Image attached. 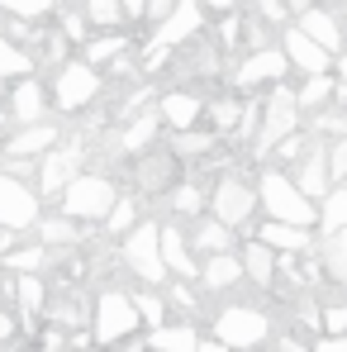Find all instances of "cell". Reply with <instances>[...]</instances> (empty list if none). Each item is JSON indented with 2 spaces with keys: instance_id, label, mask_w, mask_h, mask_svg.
Here are the masks:
<instances>
[{
  "instance_id": "1",
  "label": "cell",
  "mask_w": 347,
  "mask_h": 352,
  "mask_svg": "<svg viewBox=\"0 0 347 352\" xmlns=\"http://www.w3.org/2000/svg\"><path fill=\"white\" fill-rule=\"evenodd\" d=\"M115 205V186L110 176H96V172H76L67 186H62V214L76 219V224H91V219H105Z\"/></svg>"
},
{
  "instance_id": "2",
  "label": "cell",
  "mask_w": 347,
  "mask_h": 352,
  "mask_svg": "<svg viewBox=\"0 0 347 352\" xmlns=\"http://www.w3.org/2000/svg\"><path fill=\"white\" fill-rule=\"evenodd\" d=\"M262 205H267V214L271 219H281V224H300V229H309L319 214H314V200H304L300 190H295V181L286 172H276V167H267L262 172Z\"/></svg>"
},
{
  "instance_id": "3",
  "label": "cell",
  "mask_w": 347,
  "mask_h": 352,
  "mask_svg": "<svg viewBox=\"0 0 347 352\" xmlns=\"http://www.w3.org/2000/svg\"><path fill=\"white\" fill-rule=\"evenodd\" d=\"M300 124V110H295V91L276 86L262 105H257V153H271L276 143H286Z\"/></svg>"
},
{
  "instance_id": "4",
  "label": "cell",
  "mask_w": 347,
  "mask_h": 352,
  "mask_svg": "<svg viewBox=\"0 0 347 352\" xmlns=\"http://www.w3.org/2000/svg\"><path fill=\"white\" fill-rule=\"evenodd\" d=\"M267 333H271V319L262 309H252V305H233V309H224L214 319V338L224 348H257Z\"/></svg>"
},
{
  "instance_id": "5",
  "label": "cell",
  "mask_w": 347,
  "mask_h": 352,
  "mask_svg": "<svg viewBox=\"0 0 347 352\" xmlns=\"http://www.w3.org/2000/svg\"><path fill=\"white\" fill-rule=\"evenodd\" d=\"M143 324H138V309H133V300L124 291H105L96 300V338L100 343H124V338H133Z\"/></svg>"
},
{
  "instance_id": "6",
  "label": "cell",
  "mask_w": 347,
  "mask_h": 352,
  "mask_svg": "<svg viewBox=\"0 0 347 352\" xmlns=\"http://www.w3.org/2000/svg\"><path fill=\"white\" fill-rule=\"evenodd\" d=\"M0 224L10 234H24L38 224V195L10 172H0Z\"/></svg>"
},
{
  "instance_id": "7",
  "label": "cell",
  "mask_w": 347,
  "mask_h": 352,
  "mask_svg": "<svg viewBox=\"0 0 347 352\" xmlns=\"http://www.w3.org/2000/svg\"><path fill=\"white\" fill-rule=\"evenodd\" d=\"M96 96H100V72L86 67V62H67L58 72V81H53L58 110H81V105H91Z\"/></svg>"
},
{
  "instance_id": "8",
  "label": "cell",
  "mask_w": 347,
  "mask_h": 352,
  "mask_svg": "<svg viewBox=\"0 0 347 352\" xmlns=\"http://www.w3.org/2000/svg\"><path fill=\"white\" fill-rule=\"evenodd\" d=\"M210 210H214V219H219L224 229H238V224L252 219V210H257V190H252L247 181H238V176H224V181L214 186Z\"/></svg>"
},
{
  "instance_id": "9",
  "label": "cell",
  "mask_w": 347,
  "mask_h": 352,
  "mask_svg": "<svg viewBox=\"0 0 347 352\" xmlns=\"http://www.w3.org/2000/svg\"><path fill=\"white\" fill-rule=\"evenodd\" d=\"M124 267H133L148 286H157V281L167 276L162 252H157V224H138L133 234L124 238Z\"/></svg>"
},
{
  "instance_id": "10",
  "label": "cell",
  "mask_w": 347,
  "mask_h": 352,
  "mask_svg": "<svg viewBox=\"0 0 347 352\" xmlns=\"http://www.w3.org/2000/svg\"><path fill=\"white\" fill-rule=\"evenodd\" d=\"M290 72V62H286V53L281 48H257L252 58H243L238 62V72H233V86L238 91H247V86H281V76Z\"/></svg>"
},
{
  "instance_id": "11",
  "label": "cell",
  "mask_w": 347,
  "mask_h": 352,
  "mask_svg": "<svg viewBox=\"0 0 347 352\" xmlns=\"http://www.w3.org/2000/svg\"><path fill=\"white\" fill-rule=\"evenodd\" d=\"M200 24H205L200 0H176L172 10H167V19L157 24V43L181 48V43H190V38H200Z\"/></svg>"
},
{
  "instance_id": "12",
  "label": "cell",
  "mask_w": 347,
  "mask_h": 352,
  "mask_svg": "<svg viewBox=\"0 0 347 352\" xmlns=\"http://www.w3.org/2000/svg\"><path fill=\"white\" fill-rule=\"evenodd\" d=\"M281 53H286L290 67H300V72H309V76H324V72L333 67V53H324V48H319L314 38H304L295 24L281 34Z\"/></svg>"
},
{
  "instance_id": "13",
  "label": "cell",
  "mask_w": 347,
  "mask_h": 352,
  "mask_svg": "<svg viewBox=\"0 0 347 352\" xmlns=\"http://www.w3.org/2000/svg\"><path fill=\"white\" fill-rule=\"evenodd\" d=\"M295 190H300L304 200H324V195L333 190V181H328V157H324V148H319V143L300 153V176H295Z\"/></svg>"
},
{
  "instance_id": "14",
  "label": "cell",
  "mask_w": 347,
  "mask_h": 352,
  "mask_svg": "<svg viewBox=\"0 0 347 352\" xmlns=\"http://www.w3.org/2000/svg\"><path fill=\"white\" fill-rule=\"evenodd\" d=\"M157 252H162V267L176 272L181 281H190V276H200V262L190 257V248H186V234L167 224V229H157Z\"/></svg>"
},
{
  "instance_id": "15",
  "label": "cell",
  "mask_w": 347,
  "mask_h": 352,
  "mask_svg": "<svg viewBox=\"0 0 347 352\" xmlns=\"http://www.w3.org/2000/svg\"><path fill=\"white\" fill-rule=\"evenodd\" d=\"M295 29H300L304 38H314L324 53H338V48H343V29H338V19H333L328 10H314V5H304Z\"/></svg>"
},
{
  "instance_id": "16",
  "label": "cell",
  "mask_w": 347,
  "mask_h": 352,
  "mask_svg": "<svg viewBox=\"0 0 347 352\" xmlns=\"http://www.w3.org/2000/svg\"><path fill=\"white\" fill-rule=\"evenodd\" d=\"M76 162H81V153H76V148H48L34 176H38V186L53 195V190H62V186L76 176Z\"/></svg>"
},
{
  "instance_id": "17",
  "label": "cell",
  "mask_w": 347,
  "mask_h": 352,
  "mask_svg": "<svg viewBox=\"0 0 347 352\" xmlns=\"http://www.w3.org/2000/svg\"><path fill=\"white\" fill-rule=\"evenodd\" d=\"M200 115H205V100H200V96H190V91H167V96L157 100V119H167L176 133H181V129H190Z\"/></svg>"
},
{
  "instance_id": "18",
  "label": "cell",
  "mask_w": 347,
  "mask_h": 352,
  "mask_svg": "<svg viewBox=\"0 0 347 352\" xmlns=\"http://www.w3.org/2000/svg\"><path fill=\"white\" fill-rule=\"evenodd\" d=\"M5 148H10V157H43L48 148H58V129L43 124V119H38V124H24Z\"/></svg>"
},
{
  "instance_id": "19",
  "label": "cell",
  "mask_w": 347,
  "mask_h": 352,
  "mask_svg": "<svg viewBox=\"0 0 347 352\" xmlns=\"http://www.w3.org/2000/svg\"><path fill=\"white\" fill-rule=\"evenodd\" d=\"M48 110V100H43V86L38 81H19L14 91H10V119H19V124H38Z\"/></svg>"
},
{
  "instance_id": "20",
  "label": "cell",
  "mask_w": 347,
  "mask_h": 352,
  "mask_svg": "<svg viewBox=\"0 0 347 352\" xmlns=\"http://www.w3.org/2000/svg\"><path fill=\"white\" fill-rule=\"evenodd\" d=\"M238 267H243V276H252L257 286H271L276 281V252L257 238V243H247L243 248V257H238Z\"/></svg>"
},
{
  "instance_id": "21",
  "label": "cell",
  "mask_w": 347,
  "mask_h": 352,
  "mask_svg": "<svg viewBox=\"0 0 347 352\" xmlns=\"http://www.w3.org/2000/svg\"><path fill=\"white\" fill-rule=\"evenodd\" d=\"M195 343H200V333L190 324H157V329H148V348L153 352H190Z\"/></svg>"
},
{
  "instance_id": "22",
  "label": "cell",
  "mask_w": 347,
  "mask_h": 352,
  "mask_svg": "<svg viewBox=\"0 0 347 352\" xmlns=\"http://www.w3.org/2000/svg\"><path fill=\"white\" fill-rule=\"evenodd\" d=\"M262 243H267L271 252H304V248H309V229L281 224V219H267V224H262Z\"/></svg>"
},
{
  "instance_id": "23",
  "label": "cell",
  "mask_w": 347,
  "mask_h": 352,
  "mask_svg": "<svg viewBox=\"0 0 347 352\" xmlns=\"http://www.w3.org/2000/svg\"><path fill=\"white\" fill-rule=\"evenodd\" d=\"M238 276H243V267L233 252H210V262L200 267V281L210 291H229V286H238Z\"/></svg>"
},
{
  "instance_id": "24",
  "label": "cell",
  "mask_w": 347,
  "mask_h": 352,
  "mask_svg": "<svg viewBox=\"0 0 347 352\" xmlns=\"http://www.w3.org/2000/svg\"><path fill=\"white\" fill-rule=\"evenodd\" d=\"M153 133H157V110H148V115L133 119V124H124L115 133V148L119 153H143V148L153 143Z\"/></svg>"
},
{
  "instance_id": "25",
  "label": "cell",
  "mask_w": 347,
  "mask_h": 352,
  "mask_svg": "<svg viewBox=\"0 0 347 352\" xmlns=\"http://www.w3.org/2000/svg\"><path fill=\"white\" fill-rule=\"evenodd\" d=\"M333 100V76L324 72V76H309L300 91H295V110H324Z\"/></svg>"
},
{
  "instance_id": "26",
  "label": "cell",
  "mask_w": 347,
  "mask_h": 352,
  "mask_svg": "<svg viewBox=\"0 0 347 352\" xmlns=\"http://www.w3.org/2000/svg\"><path fill=\"white\" fill-rule=\"evenodd\" d=\"M319 224L333 234V229H347V181H338L328 195H324V210H319Z\"/></svg>"
},
{
  "instance_id": "27",
  "label": "cell",
  "mask_w": 347,
  "mask_h": 352,
  "mask_svg": "<svg viewBox=\"0 0 347 352\" xmlns=\"http://www.w3.org/2000/svg\"><path fill=\"white\" fill-rule=\"evenodd\" d=\"M195 248H205V252H233V229H224L219 219H200L195 224Z\"/></svg>"
},
{
  "instance_id": "28",
  "label": "cell",
  "mask_w": 347,
  "mask_h": 352,
  "mask_svg": "<svg viewBox=\"0 0 347 352\" xmlns=\"http://www.w3.org/2000/svg\"><path fill=\"white\" fill-rule=\"evenodd\" d=\"M324 272L333 281H347V229H333L324 243Z\"/></svg>"
},
{
  "instance_id": "29",
  "label": "cell",
  "mask_w": 347,
  "mask_h": 352,
  "mask_svg": "<svg viewBox=\"0 0 347 352\" xmlns=\"http://www.w3.org/2000/svg\"><path fill=\"white\" fill-rule=\"evenodd\" d=\"M128 53V38L124 34H105V38H96V43H86V67H100V62H110V58H124Z\"/></svg>"
},
{
  "instance_id": "30",
  "label": "cell",
  "mask_w": 347,
  "mask_h": 352,
  "mask_svg": "<svg viewBox=\"0 0 347 352\" xmlns=\"http://www.w3.org/2000/svg\"><path fill=\"white\" fill-rule=\"evenodd\" d=\"M29 72H34V58H29L19 43L0 38V81H5V76H29Z\"/></svg>"
},
{
  "instance_id": "31",
  "label": "cell",
  "mask_w": 347,
  "mask_h": 352,
  "mask_svg": "<svg viewBox=\"0 0 347 352\" xmlns=\"http://www.w3.org/2000/svg\"><path fill=\"white\" fill-rule=\"evenodd\" d=\"M81 19L86 24H100V29H115V24H124V10H119V0H86L81 5Z\"/></svg>"
},
{
  "instance_id": "32",
  "label": "cell",
  "mask_w": 347,
  "mask_h": 352,
  "mask_svg": "<svg viewBox=\"0 0 347 352\" xmlns=\"http://www.w3.org/2000/svg\"><path fill=\"white\" fill-rule=\"evenodd\" d=\"M38 234H43V243H76L81 238V224L67 219V214H53V219L38 224Z\"/></svg>"
},
{
  "instance_id": "33",
  "label": "cell",
  "mask_w": 347,
  "mask_h": 352,
  "mask_svg": "<svg viewBox=\"0 0 347 352\" xmlns=\"http://www.w3.org/2000/svg\"><path fill=\"white\" fill-rule=\"evenodd\" d=\"M128 300H133V309H138V324H148V329H157V324H167V305H162L157 295L138 291V295H128Z\"/></svg>"
},
{
  "instance_id": "34",
  "label": "cell",
  "mask_w": 347,
  "mask_h": 352,
  "mask_svg": "<svg viewBox=\"0 0 347 352\" xmlns=\"http://www.w3.org/2000/svg\"><path fill=\"white\" fill-rule=\"evenodd\" d=\"M210 148H214V138H210V133H190V129H181V133L172 138V153H176V157H205Z\"/></svg>"
},
{
  "instance_id": "35",
  "label": "cell",
  "mask_w": 347,
  "mask_h": 352,
  "mask_svg": "<svg viewBox=\"0 0 347 352\" xmlns=\"http://www.w3.org/2000/svg\"><path fill=\"white\" fill-rule=\"evenodd\" d=\"M14 291H19V305H24V309H43V305H48V291H43V281H38L34 272H19V286H14Z\"/></svg>"
},
{
  "instance_id": "36",
  "label": "cell",
  "mask_w": 347,
  "mask_h": 352,
  "mask_svg": "<svg viewBox=\"0 0 347 352\" xmlns=\"http://www.w3.org/2000/svg\"><path fill=\"white\" fill-rule=\"evenodd\" d=\"M58 0H0V10L5 14H14V19H38V14H48Z\"/></svg>"
},
{
  "instance_id": "37",
  "label": "cell",
  "mask_w": 347,
  "mask_h": 352,
  "mask_svg": "<svg viewBox=\"0 0 347 352\" xmlns=\"http://www.w3.org/2000/svg\"><path fill=\"white\" fill-rule=\"evenodd\" d=\"M133 219H138V205H133V200H115L110 214H105V229H110V234H124Z\"/></svg>"
},
{
  "instance_id": "38",
  "label": "cell",
  "mask_w": 347,
  "mask_h": 352,
  "mask_svg": "<svg viewBox=\"0 0 347 352\" xmlns=\"http://www.w3.org/2000/svg\"><path fill=\"white\" fill-rule=\"evenodd\" d=\"M205 110H210V119H214V129L224 133V129H233V124H238L243 100H214V105H205Z\"/></svg>"
},
{
  "instance_id": "39",
  "label": "cell",
  "mask_w": 347,
  "mask_h": 352,
  "mask_svg": "<svg viewBox=\"0 0 347 352\" xmlns=\"http://www.w3.org/2000/svg\"><path fill=\"white\" fill-rule=\"evenodd\" d=\"M43 262H48V248H14L10 252V267L14 272H38Z\"/></svg>"
},
{
  "instance_id": "40",
  "label": "cell",
  "mask_w": 347,
  "mask_h": 352,
  "mask_svg": "<svg viewBox=\"0 0 347 352\" xmlns=\"http://www.w3.org/2000/svg\"><path fill=\"white\" fill-rule=\"evenodd\" d=\"M324 157H328V181H333V186H338V181H347V133L333 143V148H328V153H324Z\"/></svg>"
},
{
  "instance_id": "41",
  "label": "cell",
  "mask_w": 347,
  "mask_h": 352,
  "mask_svg": "<svg viewBox=\"0 0 347 352\" xmlns=\"http://www.w3.org/2000/svg\"><path fill=\"white\" fill-rule=\"evenodd\" d=\"M172 205L181 210V214H200V205H205V190H200V186H181V190L172 195Z\"/></svg>"
},
{
  "instance_id": "42",
  "label": "cell",
  "mask_w": 347,
  "mask_h": 352,
  "mask_svg": "<svg viewBox=\"0 0 347 352\" xmlns=\"http://www.w3.org/2000/svg\"><path fill=\"white\" fill-rule=\"evenodd\" d=\"M172 53H176V48H167V43H157V38H153V48L143 53V72H162V67L172 62Z\"/></svg>"
},
{
  "instance_id": "43",
  "label": "cell",
  "mask_w": 347,
  "mask_h": 352,
  "mask_svg": "<svg viewBox=\"0 0 347 352\" xmlns=\"http://www.w3.org/2000/svg\"><path fill=\"white\" fill-rule=\"evenodd\" d=\"M138 181H143L148 190H157V186H167V162H157V157H153V162H143V176H138Z\"/></svg>"
},
{
  "instance_id": "44",
  "label": "cell",
  "mask_w": 347,
  "mask_h": 352,
  "mask_svg": "<svg viewBox=\"0 0 347 352\" xmlns=\"http://www.w3.org/2000/svg\"><path fill=\"white\" fill-rule=\"evenodd\" d=\"M62 34H67V38H86V19H81V10H67V14H62Z\"/></svg>"
},
{
  "instance_id": "45",
  "label": "cell",
  "mask_w": 347,
  "mask_h": 352,
  "mask_svg": "<svg viewBox=\"0 0 347 352\" xmlns=\"http://www.w3.org/2000/svg\"><path fill=\"white\" fill-rule=\"evenodd\" d=\"M257 5H262V14H267V19H271V24H286V0H257Z\"/></svg>"
},
{
  "instance_id": "46",
  "label": "cell",
  "mask_w": 347,
  "mask_h": 352,
  "mask_svg": "<svg viewBox=\"0 0 347 352\" xmlns=\"http://www.w3.org/2000/svg\"><path fill=\"white\" fill-rule=\"evenodd\" d=\"M172 5H176V0H148V5H143V19H157V24H162Z\"/></svg>"
},
{
  "instance_id": "47",
  "label": "cell",
  "mask_w": 347,
  "mask_h": 352,
  "mask_svg": "<svg viewBox=\"0 0 347 352\" xmlns=\"http://www.w3.org/2000/svg\"><path fill=\"white\" fill-rule=\"evenodd\" d=\"M319 319H324V324H328L333 333H343V329H347V305H338V309H328V314H319Z\"/></svg>"
},
{
  "instance_id": "48",
  "label": "cell",
  "mask_w": 347,
  "mask_h": 352,
  "mask_svg": "<svg viewBox=\"0 0 347 352\" xmlns=\"http://www.w3.org/2000/svg\"><path fill=\"white\" fill-rule=\"evenodd\" d=\"M238 34H243V19H224V29H219L224 48H233V43H238Z\"/></svg>"
},
{
  "instance_id": "49",
  "label": "cell",
  "mask_w": 347,
  "mask_h": 352,
  "mask_svg": "<svg viewBox=\"0 0 347 352\" xmlns=\"http://www.w3.org/2000/svg\"><path fill=\"white\" fill-rule=\"evenodd\" d=\"M314 352H347V338H343V333H333V338L314 343Z\"/></svg>"
},
{
  "instance_id": "50",
  "label": "cell",
  "mask_w": 347,
  "mask_h": 352,
  "mask_svg": "<svg viewBox=\"0 0 347 352\" xmlns=\"http://www.w3.org/2000/svg\"><path fill=\"white\" fill-rule=\"evenodd\" d=\"M172 300H176V305H186V309H195V295L186 291V286H172Z\"/></svg>"
},
{
  "instance_id": "51",
  "label": "cell",
  "mask_w": 347,
  "mask_h": 352,
  "mask_svg": "<svg viewBox=\"0 0 347 352\" xmlns=\"http://www.w3.org/2000/svg\"><path fill=\"white\" fill-rule=\"evenodd\" d=\"M143 5H148V0H119V10L133 14V19H143Z\"/></svg>"
},
{
  "instance_id": "52",
  "label": "cell",
  "mask_w": 347,
  "mask_h": 352,
  "mask_svg": "<svg viewBox=\"0 0 347 352\" xmlns=\"http://www.w3.org/2000/svg\"><path fill=\"white\" fill-rule=\"evenodd\" d=\"M190 352H229V348H224V343L214 338V343H195V348H190Z\"/></svg>"
},
{
  "instance_id": "53",
  "label": "cell",
  "mask_w": 347,
  "mask_h": 352,
  "mask_svg": "<svg viewBox=\"0 0 347 352\" xmlns=\"http://www.w3.org/2000/svg\"><path fill=\"white\" fill-rule=\"evenodd\" d=\"M200 5H210V10H233L238 0H200Z\"/></svg>"
},
{
  "instance_id": "54",
  "label": "cell",
  "mask_w": 347,
  "mask_h": 352,
  "mask_svg": "<svg viewBox=\"0 0 347 352\" xmlns=\"http://www.w3.org/2000/svg\"><path fill=\"white\" fill-rule=\"evenodd\" d=\"M5 338H10V314L0 309V343H5Z\"/></svg>"
},
{
  "instance_id": "55",
  "label": "cell",
  "mask_w": 347,
  "mask_h": 352,
  "mask_svg": "<svg viewBox=\"0 0 347 352\" xmlns=\"http://www.w3.org/2000/svg\"><path fill=\"white\" fill-rule=\"evenodd\" d=\"M290 5H295V10H304V5H309V0H286V10H290Z\"/></svg>"
},
{
  "instance_id": "56",
  "label": "cell",
  "mask_w": 347,
  "mask_h": 352,
  "mask_svg": "<svg viewBox=\"0 0 347 352\" xmlns=\"http://www.w3.org/2000/svg\"><path fill=\"white\" fill-rule=\"evenodd\" d=\"M338 72H343V86H347V58H343V62H338Z\"/></svg>"
},
{
  "instance_id": "57",
  "label": "cell",
  "mask_w": 347,
  "mask_h": 352,
  "mask_svg": "<svg viewBox=\"0 0 347 352\" xmlns=\"http://www.w3.org/2000/svg\"><path fill=\"white\" fill-rule=\"evenodd\" d=\"M281 352H300V343H286V348H281Z\"/></svg>"
},
{
  "instance_id": "58",
  "label": "cell",
  "mask_w": 347,
  "mask_h": 352,
  "mask_svg": "<svg viewBox=\"0 0 347 352\" xmlns=\"http://www.w3.org/2000/svg\"><path fill=\"white\" fill-rule=\"evenodd\" d=\"M0 129H5V119H0Z\"/></svg>"
}]
</instances>
